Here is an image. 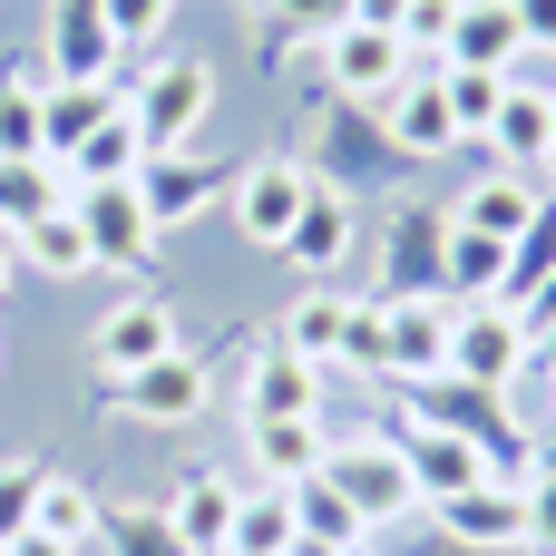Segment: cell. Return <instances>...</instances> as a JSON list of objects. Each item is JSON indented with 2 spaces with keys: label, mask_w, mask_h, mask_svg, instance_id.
<instances>
[{
  "label": "cell",
  "mask_w": 556,
  "mask_h": 556,
  "mask_svg": "<svg viewBox=\"0 0 556 556\" xmlns=\"http://www.w3.org/2000/svg\"><path fill=\"white\" fill-rule=\"evenodd\" d=\"M303 538L293 528V489H254V498H235V547L225 556H283Z\"/></svg>",
  "instance_id": "cell-30"
},
{
  "label": "cell",
  "mask_w": 556,
  "mask_h": 556,
  "mask_svg": "<svg viewBox=\"0 0 556 556\" xmlns=\"http://www.w3.org/2000/svg\"><path fill=\"white\" fill-rule=\"evenodd\" d=\"M117 68V39H108V0H59L49 10V78L59 88H88Z\"/></svg>",
  "instance_id": "cell-13"
},
{
  "label": "cell",
  "mask_w": 556,
  "mask_h": 556,
  "mask_svg": "<svg viewBox=\"0 0 556 556\" xmlns=\"http://www.w3.org/2000/svg\"><path fill=\"white\" fill-rule=\"evenodd\" d=\"M538 205H547V186H538V176H518V166H498V176H479V186L459 195V225H479V235H498V244H518Z\"/></svg>",
  "instance_id": "cell-21"
},
{
  "label": "cell",
  "mask_w": 556,
  "mask_h": 556,
  "mask_svg": "<svg viewBox=\"0 0 556 556\" xmlns=\"http://www.w3.org/2000/svg\"><path fill=\"white\" fill-rule=\"evenodd\" d=\"M518 59H528L518 10H508V0H469L459 29H450V59H440V68H518Z\"/></svg>",
  "instance_id": "cell-20"
},
{
  "label": "cell",
  "mask_w": 556,
  "mask_h": 556,
  "mask_svg": "<svg viewBox=\"0 0 556 556\" xmlns=\"http://www.w3.org/2000/svg\"><path fill=\"white\" fill-rule=\"evenodd\" d=\"M20 156H49V147H39V88H29V59L0 68V166H20Z\"/></svg>",
  "instance_id": "cell-34"
},
{
  "label": "cell",
  "mask_w": 556,
  "mask_h": 556,
  "mask_svg": "<svg viewBox=\"0 0 556 556\" xmlns=\"http://www.w3.org/2000/svg\"><path fill=\"white\" fill-rule=\"evenodd\" d=\"M498 283H508V244L450 215V244H440V293H450V303H498Z\"/></svg>",
  "instance_id": "cell-18"
},
{
  "label": "cell",
  "mask_w": 556,
  "mask_h": 556,
  "mask_svg": "<svg viewBox=\"0 0 556 556\" xmlns=\"http://www.w3.org/2000/svg\"><path fill=\"white\" fill-rule=\"evenodd\" d=\"M98 117H117V88H108V78H88V88H39V147H49V156H68Z\"/></svg>",
  "instance_id": "cell-26"
},
{
  "label": "cell",
  "mask_w": 556,
  "mask_h": 556,
  "mask_svg": "<svg viewBox=\"0 0 556 556\" xmlns=\"http://www.w3.org/2000/svg\"><path fill=\"white\" fill-rule=\"evenodd\" d=\"M323 479L352 498V518H362V528H401V518H420V479H410L401 440H332Z\"/></svg>",
  "instance_id": "cell-2"
},
{
  "label": "cell",
  "mask_w": 556,
  "mask_h": 556,
  "mask_svg": "<svg viewBox=\"0 0 556 556\" xmlns=\"http://www.w3.org/2000/svg\"><path fill=\"white\" fill-rule=\"evenodd\" d=\"M547 283H556V195L528 215V235L508 244V283H498V303H508V313H528Z\"/></svg>",
  "instance_id": "cell-27"
},
{
  "label": "cell",
  "mask_w": 556,
  "mask_h": 556,
  "mask_svg": "<svg viewBox=\"0 0 556 556\" xmlns=\"http://www.w3.org/2000/svg\"><path fill=\"white\" fill-rule=\"evenodd\" d=\"M323 78H332L342 98L381 108V98L410 78V39H401V29H362V20H332V29H323Z\"/></svg>",
  "instance_id": "cell-5"
},
{
  "label": "cell",
  "mask_w": 556,
  "mask_h": 556,
  "mask_svg": "<svg viewBox=\"0 0 556 556\" xmlns=\"http://www.w3.org/2000/svg\"><path fill=\"white\" fill-rule=\"evenodd\" d=\"M166 352H176V313H166L156 293L117 303V313L88 332V362H98L108 381H127V371H147V362H166Z\"/></svg>",
  "instance_id": "cell-9"
},
{
  "label": "cell",
  "mask_w": 556,
  "mask_h": 556,
  "mask_svg": "<svg viewBox=\"0 0 556 556\" xmlns=\"http://www.w3.org/2000/svg\"><path fill=\"white\" fill-rule=\"evenodd\" d=\"M98 547L108 556H195L166 508H98Z\"/></svg>",
  "instance_id": "cell-32"
},
{
  "label": "cell",
  "mask_w": 556,
  "mask_h": 556,
  "mask_svg": "<svg viewBox=\"0 0 556 556\" xmlns=\"http://www.w3.org/2000/svg\"><path fill=\"white\" fill-rule=\"evenodd\" d=\"M293 528H303L313 547H342V556H362V538H371V528L352 518V498H342L323 469H313V479H293Z\"/></svg>",
  "instance_id": "cell-28"
},
{
  "label": "cell",
  "mask_w": 556,
  "mask_h": 556,
  "mask_svg": "<svg viewBox=\"0 0 556 556\" xmlns=\"http://www.w3.org/2000/svg\"><path fill=\"white\" fill-rule=\"evenodd\" d=\"M381 127H391V147L420 166V156H440V147H459V117H450V88H440V68H420L410 59V78L381 98Z\"/></svg>",
  "instance_id": "cell-8"
},
{
  "label": "cell",
  "mask_w": 556,
  "mask_h": 556,
  "mask_svg": "<svg viewBox=\"0 0 556 556\" xmlns=\"http://www.w3.org/2000/svg\"><path fill=\"white\" fill-rule=\"evenodd\" d=\"M528 362H538V332H528L508 303H450V371H459V381L508 391Z\"/></svg>",
  "instance_id": "cell-3"
},
{
  "label": "cell",
  "mask_w": 556,
  "mask_h": 556,
  "mask_svg": "<svg viewBox=\"0 0 556 556\" xmlns=\"http://www.w3.org/2000/svg\"><path fill=\"white\" fill-rule=\"evenodd\" d=\"M235 498H244L235 479L186 469V479H176V498H166V518H176V538H186L195 556H225V547H235Z\"/></svg>",
  "instance_id": "cell-16"
},
{
  "label": "cell",
  "mask_w": 556,
  "mask_h": 556,
  "mask_svg": "<svg viewBox=\"0 0 556 556\" xmlns=\"http://www.w3.org/2000/svg\"><path fill=\"white\" fill-rule=\"evenodd\" d=\"M283 264H303V274H342L352 264V195L342 186H313V205L283 235Z\"/></svg>",
  "instance_id": "cell-17"
},
{
  "label": "cell",
  "mask_w": 556,
  "mask_h": 556,
  "mask_svg": "<svg viewBox=\"0 0 556 556\" xmlns=\"http://www.w3.org/2000/svg\"><path fill=\"white\" fill-rule=\"evenodd\" d=\"M518 10V29H528V49H556V0H508Z\"/></svg>",
  "instance_id": "cell-42"
},
{
  "label": "cell",
  "mask_w": 556,
  "mask_h": 556,
  "mask_svg": "<svg viewBox=\"0 0 556 556\" xmlns=\"http://www.w3.org/2000/svg\"><path fill=\"white\" fill-rule=\"evenodd\" d=\"M440 88H450L459 137H489V127H498V108H508V68H440Z\"/></svg>",
  "instance_id": "cell-35"
},
{
  "label": "cell",
  "mask_w": 556,
  "mask_h": 556,
  "mask_svg": "<svg viewBox=\"0 0 556 556\" xmlns=\"http://www.w3.org/2000/svg\"><path fill=\"white\" fill-rule=\"evenodd\" d=\"M459 10H469V0H410V20H401L410 59H430V68H440V59H450V29H459Z\"/></svg>",
  "instance_id": "cell-38"
},
{
  "label": "cell",
  "mask_w": 556,
  "mask_h": 556,
  "mask_svg": "<svg viewBox=\"0 0 556 556\" xmlns=\"http://www.w3.org/2000/svg\"><path fill=\"white\" fill-rule=\"evenodd\" d=\"M528 547L556 556V459H538V479H528Z\"/></svg>",
  "instance_id": "cell-41"
},
{
  "label": "cell",
  "mask_w": 556,
  "mask_h": 556,
  "mask_svg": "<svg viewBox=\"0 0 556 556\" xmlns=\"http://www.w3.org/2000/svg\"><path fill=\"white\" fill-rule=\"evenodd\" d=\"M401 459H410V479H420V508H440V498H459V489L498 479L479 440H459V430H430V420H401Z\"/></svg>",
  "instance_id": "cell-10"
},
{
  "label": "cell",
  "mask_w": 556,
  "mask_h": 556,
  "mask_svg": "<svg viewBox=\"0 0 556 556\" xmlns=\"http://www.w3.org/2000/svg\"><path fill=\"white\" fill-rule=\"evenodd\" d=\"M381 332H391V371H401V381H440V371H450V293L381 303Z\"/></svg>",
  "instance_id": "cell-12"
},
{
  "label": "cell",
  "mask_w": 556,
  "mask_h": 556,
  "mask_svg": "<svg viewBox=\"0 0 556 556\" xmlns=\"http://www.w3.org/2000/svg\"><path fill=\"white\" fill-rule=\"evenodd\" d=\"M29 528H39V538H59V547H98V498H88L78 479H59V469H49V479H39V518H29Z\"/></svg>",
  "instance_id": "cell-33"
},
{
  "label": "cell",
  "mask_w": 556,
  "mask_h": 556,
  "mask_svg": "<svg viewBox=\"0 0 556 556\" xmlns=\"http://www.w3.org/2000/svg\"><path fill=\"white\" fill-rule=\"evenodd\" d=\"M205 108H215V68H205V59H147V78L127 88V117H137L147 156H176V147H195Z\"/></svg>",
  "instance_id": "cell-1"
},
{
  "label": "cell",
  "mask_w": 556,
  "mask_h": 556,
  "mask_svg": "<svg viewBox=\"0 0 556 556\" xmlns=\"http://www.w3.org/2000/svg\"><path fill=\"white\" fill-rule=\"evenodd\" d=\"M430 538L479 547V556L528 547V489H518V479H479V489H459V498H440V508H430Z\"/></svg>",
  "instance_id": "cell-6"
},
{
  "label": "cell",
  "mask_w": 556,
  "mask_h": 556,
  "mask_svg": "<svg viewBox=\"0 0 556 556\" xmlns=\"http://www.w3.org/2000/svg\"><path fill=\"white\" fill-rule=\"evenodd\" d=\"M342 332H352V303L342 293H303L283 313V352H303V362H342Z\"/></svg>",
  "instance_id": "cell-31"
},
{
  "label": "cell",
  "mask_w": 556,
  "mask_h": 556,
  "mask_svg": "<svg viewBox=\"0 0 556 556\" xmlns=\"http://www.w3.org/2000/svg\"><path fill=\"white\" fill-rule=\"evenodd\" d=\"M78 186H68V166L59 156H20V166H0V244L10 235H29L39 215H59Z\"/></svg>",
  "instance_id": "cell-23"
},
{
  "label": "cell",
  "mask_w": 556,
  "mask_h": 556,
  "mask_svg": "<svg viewBox=\"0 0 556 556\" xmlns=\"http://www.w3.org/2000/svg\"><path fill=\"white\" fill-rule=\"evenodd\" d=\"M547 147H556V88H547Z\"/></svg>",
  "instance_id": "cell-48"
},
{
  "label": "cell",
  "mask_w": 556,
  "mask_h": 556,
  "mask_svg": "<svg viewBox=\"0 0 556 556\" xmlns=\"http://www.w3.org/2000/svg\"><path fill=\"white\" fill-rule=\"evenodd\" d=\"M244 420H313V362L264 342L254 371H244Z\"/></svg>",
  "instance_id": "cell-19"
},
{
  "label": "cell",
  "mask_w": 556,
  "mask_h": 556,
  "mask_svg": "<svg viewBox=\"0 0 556 556\" xmlns=\"http://www.w3.org/2000/svg\"><path fill=\"white\" fill-rule=\"evenodd\" d=\"M283 556H342V547H313V538H293V547H283Z\"/></svg>",
  "instance_id": "cell-46"
},
{
  "label": "cell",
  "mask_w": 556,
  "mask_h": 556,
  "mask_svg": "<svg viewBox=\"0 0 556 556\" xmlns=\"http://www.w3.org/2000/svg\"><path fill=\"white\" fill-rule=\"evenodd\" d=\"M538 362H547V371H556V323H538Z\"/></svg>",
  "instance_id": "cell-45"
},
{
  "label": "cell",
  "mask_w": 556,
  "mask_h": 556,
  "mask_svg": "<svg viewBox=\"0 0 556 556\" xmlns=\"http://www.w3.org/2000/svg\"><path fill=\"white\" fill-rule=\"evenodd\" d=\"M0 556H88V547H59V538H39V528H29V538H10Z\"/></svg>",
  "instance_id": "cell-44"
},
{
  "label": "cell",
  "mask_w": 556,
  "mask_h": 556,
  "mask_svg": "<svg viewBox=\"0 0 556 556\" xmlns=\"http://www.w3.org/2000/svg\"><path fill=\"white\" fill-rule=\"evenodd\" d=\"M117 410H127V420H147V430L195 420V410H205V362H195V352H166V362L127 371V381H117Z\"/></svg>",
  "instance_id": "cell-11"
},
{
  "label": "cell",
  "mask_w": 556,
  "mask_h": 556,
  "mask_svg": "<svg viewBox=\"0 0 556 556\" xmlns=\"http://www.w3.org/2000/svg\"><path fill=\"white\" fill-rule=\"evenodd\" d=\"M352 20V0H264V49H293L303 29H332Z\"/></svg>",
  "instance_id": "cell-37"
},
{
  "label": "cell",
  "mask_w": 556,
  "mask_h": 556,
  "mask_svg": "<svg viewBox=\"0 0 556 556\" xmlns=\"http://www.w3.org/2000/svg\"><path fill=\"white\" fill-rule=\"evenodd\" d=\"M342 362H362V371H391V332H381V303H352V332H342Z\"/></svg>",
  "instance_id": "cell-39"
},
{
  "label": "cell",
  "mask_w": 556,
  "mask_h": 556,
  "mask_svg": "<svg viewBox=\"0 0 556 556\" xmlns=\"http://www.w3.org/2000/svg\"><path fill=\"white\" fill-rule=\"evenodd\" d=\"M440 244H450V215H430V205H401V215H391V264H381V303L440 293Z\"/></svg>",
  "instance_id": "cell-14"
},
{
  "label": "cell",
  "mask_w": 556,
  "mask_h": 556,
  "mask_svg": "<svg viewBox=\"0 0 556 556\" xmlns=\"http://www.w3.org/2000/svg\"><path fill=\"white\" fill-rule=\"evenodd\" d=\"M0 293H10V244H0Z\"/></svg>",
  "instance_id": "cell-49"
},
{
  "label": "cell",
  "mask_w": 556,
  "mask_h": 556,
  "mask_svg": "<svg viewBox=\"0 0 556 556\" xmlns=\"http://www.w3.org/2000/svg\"><path fill=\"white\" fill-rule=\"evenodd\" d=\"M352 20H362V29H401V20H410V0H352Z\"/></svg>",
  "instance_id": "cell-43"
},
{
  "label": "cell",
  "mask_w": 556,
  "mask_h": 556,
  "mask_svg": "<svg viewBox=\"0 0 556 556\" xmlns=\"http://www.w3.org/2000/svg\"><path fill=\"white\" fill-rule=\"evenodd\" d=\"M10 244H20V254H29L49 283H78V274H98V254H88V235H78V215H68V205H59V215H39V225H29V235H10Z\"/></svg>",
  "instance_id": "cell-29"
},
{
  "label": "cell",
  "mask_w": 556,
  "mask_h": 556,
  "mask_svg": "<svg viewBox=\"0 0 556 556\" xmlns=\"http://www.w3.org/2000/svg\"><path fill=\"white\" fill-rule=\"evenodd\" d=\"M244 450H254V469H264L274 489H293V479H313V469L332 459L323 420H244Z\"/></svg>",
  "instance_id": "cell-22"
},
{
  "label": "cell",
  "mask_w": 556,
  "mask_h": 556,
  "mask_svg": "<svg viewBox=\"0 0 556 556\" xmlns=\"http://www.w3.org/2000/svg\"><path fill=\"white\" fill-rule=\"evenodd\" d=\"M420 556H479V547H450V538H430V547H420Z\"/></svg>",
  "instance_id": "cell-47"
},
{
  "label": "cell",
  "mask_w": 556,
  "mask_h": 556,
  "mask_svg": "<svg viewBox=\"0 0 556 556\" xmlns=\"http://www.w3.org/2000/svg\"><path fill=\"white\" fill-rule=\"evenodd\" d=\"M156 29H166V0H108V39L117 49H156Z\"/></svg>",
  "instance_id": "cell-40"
},
{
  "label": "cell",
  "mask_w": 556,
  "mask_h": 556,
  "mask_svg": "<svg viewBox=\"0 0 556 556\" xmlns=\"http://www.w3.org/2000/svg\"><path fill=\"white\" fill-rule=\"evenodd\" d=\"M215 186H235V166H205V156H186V147H176V156H147V166H137V195H147L156 235H166V225H186V215H195Z\"/></svg>",
  "instance_id": "cell-15"
},
{
  "label": "cell",
  "mask_w": 556,
  "mask_h": 556,
  "mask_svg": "<svg viewBox=\"0 0 556 556\" xmlns=\"http://www.w3.org/2000/svg\"><path fill=\"white\" fill-rule=\"evenodd\" d=\"M303 205H313V166H293V156H244L235 166V235L244 244L283 254V235H293Z\"/></svg>",
  "instance_id": "cell-4"
},
{
  "label": "cell",
  "mask_w": 556,
  "mask_h": 556,
  "mask_svg": "<svg viewBox=\"0 0 556 556\" xmlns=\"http://www.w3.org/2000/svg\"><path fill=\"white\" fill-rule=\"evenodd\" d=\"M39 459H0V547L10 538H29V518H39Z\"/></svg>",
  "instance_id": "cell-36"
},
{
  "label": "cell",
  "mask_w": 556,
  "mask_h": 556,
  "mask_svg": "<svg viewBox=\"0 0 556 556\" xmlns=\"http://www.w3.org/2000/svg\"><path fill=\"white\" fill-rule=\"evenodd\" d=\"M489 147H498V166H518V176L556 166V147H547V88H508V108H498Z\"/></svg>",
  "instance_id": "cell-25"
},
{
  "label": "cell",
  "mask_w": 556,
  "mask_h": 556,
  "mask_svg": "<svg viewBox=\"0 0 556 556\" xmlns=\"http://www.w3.org/2000/svg\"><path fill=\"white\" fill-rule=\"evenodd\" d=\"M59 166H68V186H108V176H137V166H147V137H137V117H127V98H117V117H98V127H88V137L59 156Z\"/></svg>",
  "instance_id": "cell-24"
},
{
  "label": "cell",
  "mask_w": 556,
  "mask_h": 556,
  "mask_svg": "<svg viewBox=\"0 0 556 556\" xmlns=\"http://www.w3.org/2000/svg\"><path fill=\"white\" fill-rule=\"evenodd\" d=\"M68 215H78V235H88V254H98V264H147V254H156V215H147L137 176L78 186V195H68Z\"/></svg>",
  "instance_id": "cell-7"
}]
</instances>
